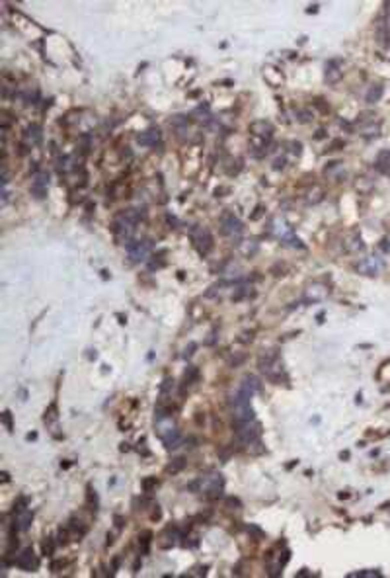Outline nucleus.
<instances>
[{
  "instance_id": "obj_1",
  "label": "nucleus",
  "mask_w": 390,
  "mask_h": 578,
  "mask_svg": "<svg viewBox=\"0 0 390 578\" xmlns=\"http://www.w3.org/2000/svg\"><path fill=\"white\" fill-rule=\"evenodd\" d=\"M258 365H260V369L266 373V377L269 379L271 383L281 385V381H287L283 363H281L279 354H277L275 350H267L266 354H262L260 359H258Z\"/></svg>"
},
{
  "instance_id": "obj_2",
  "label": "nucleus",
  "mask_w": 390,
  "mask_h": 578,
  "mask_svg": "<svg viewBox=\"0 0 390 578\" xmlns=\"http://www.w3.org/2000/svg\"><path fill=\"white\" fill-rule=\"evenodd\" d=\"M223 486H225L223 475L211 473V475H205V477L197 478L195 482H191V484H189V490H199V492H205L207 496L215 498V496H221Z\"/></svg>"
},
{
  "instance_id": "obj_3",
  "label": "nucleus",
  "mask_w": 390,
  "mask_h": 578,
  "mask_svg": "<svg viewBox=\"0 0 390 578\" xmlns=\"http://www.w3.org/2000/svg\"><path fill=\"white\" fill-rule=\"evenodd\" d=\"M262 436V426L252 420V422H236V438L246 445H254L260 441Z\"/></svg>"
},
{
  "instance_id": "obj_4",
  "label": "nucleus",
  "mask_w": 390,
  "mask_h": 578,
  "mask_svg": "<svg viewBox=\"0 0 390 578\" xmlns=\"http://www.w3.org/2000/svg\"><path fill=\"white\" fill-rule=\"evenodd\" d=\"M269 233H271L275 239H279L281 242H285V244H291V246H299V248H305V246H303V242H301V239H297V237L293 235L291 227H289V225L283 219H275V221H273V223L269 225Z\"/></svg>"
},
{
  "instance_id": "obj_5",
  "label": "nucleus",
  "mask_w": 390,
  "mask_h": 578,
  "mask_svg": "<svg viewBox=\"0 0 390 578\" xmlns=\"http://www.w3.org/2000/svg\"><path fill=\"white\" fill-rule=\"evenodd\" d=\"M221 231L223 235L232 240H238L244 233V225L238 217H234V213H225L221 219Z\"/></svg>"
},
{
  "instance_id": "obj_6",
  "label": "nucleus",
  "mask_w": 390,
  "mask_h": 578,
  "mask_svg": "<svg viewBox=\"0 0 390 578\" xmlns=\"http://www.w3.org/2000/svg\"><path fill=\"white\" fill-rule=\"evenodd\" d=\"M191 240L195 244V248L199 250L201 256H207L213 248V237L209 233V229H203V227H193L191 229Z\"/></svg>"
},
{
  "instance_id": "obj_7",
  "label": "nucleus",
  "mask_w": 390,
  "mask_h": 578,
  "mask_svg": "<svg viewBox=\"0 0 390 578\" xmlns=\"http://www.w3.org/2000/svg\"><path fill=\"white\" fill-rule=\"evenodd\" d=\"M125 248H127V254H129L131 262H144L152 250V244H150V240H131L125 244Z\"/></svg>"
},
{
  "instance_id": "obj_8",
  "label": "nucleus",
  "mask_w": 390,
  "mask_h": 578,
  "mask_svg": "<svg viewBox=\"0 0 390 578\" xmlns=\"http://www.w3.org/2000/svg\"><path fill=\"white\" fill-rule=\"evenodd\" d=\"M16 566L21 568V570H25V572H35V570L39 568V560H37V557H35V553H33L31 547L23 549L20 555H18Z\"/></svg>"
},
{
  "instance_id": "obj_9",
  "label": "nucleus",
  "mask_w": 390,
  "mask_h": 578,
  "mask_svg": "<svg viewBox=\"0 0 390 578\" xmlns=\"http://www.w3.org/2000/svg\"><path fill=\"white\" fill-rule=\"evenodd\" d=\"M47 188H49V174L45 170H37L33 174V182H31V196L43 200L47 196Z\"/></svg>"
},
{
  "instance_id": "obj_10",
  "label": "nucleus",
  "mask_w": 390,
  "mask_h": 578,
  "mask_svg": "<svg viewBox=\"0 0 390 578\" xmlns=\"http://www.w3.org/2000/svg\"><path fill=\"white\" fill-rule=\"evenodd\" d=\"M383 270V260L379 256H367L357 264V272H361L363 276H377Z\"/></svg>"
},
{
  "instance_id": "obj_11",
  "label": "nucleus",
  "mask_w": 390,
  "mask_h": 578,
  "mask_svg": "<svg viewBox=\"0 0 390 578\" xmlns=\"http://www.w3.org/2000/svg\"><path fill=\"white\" fill-rule=\"evenodd\" d=\"M342 75H344V71H342V61H340V59L328 61V65H326V75H324L326 82H330V84H336L338 80L342 79Z\"/></svg>"
},
{
  "instance_id": "obj_12",
  "label": "nucleus",
  "mask_w": 390,
  "mask_h": 578,
  "mask_svg": "<svg viewBox=\"0 0 390 578\" xmlns=\"http://www.w3.org/2000/svg\"><path fill=\"white\" fill-rule=\"evenodd\" d=\"M31 521H33V512H31V510H27V508L16 510V519H14V523L20 527L21 531L29 529V527H31Z\"/></svg>"
},
{
  "instance_id": "obj_13",
  "label": "nucleus",
  "mask_w": 390,
  "mask_h": 578,
  "mask_svg": "<svg viewBox=\"0 0 390 578\" xmlns=\"http://www.w3.org/2000/svg\"><path fill=\"white\" fill-rule=\"evenodd\" d=\"M158 141H160V131L158 129H146L137 137V143L143 145V147H154Z\"/></svg>"
},
{
  "instance_id": "obj_14",
  "label": "nucleus",
  "mask_w": 390,
  "mask_h": 578,
  "mask_svg": "<svg viewBox=\"0 0 390 578\" xmlns=\"http://www.w3.org/2000/svg\"><path fill=\"white\" fill-rule=\"evenodd\" d=\"M23 141H25V145H29V147L39 145V143H41V127L35 125V123H31V125L25 129V133H23Z\"/></svg>"
},
{
  "instance_id": "obj_15",
  "label": "nucleus",
  "mask_w": 390,
  "mask_h": 578,
  "mask_svg": "<svg viewBox=\"0 0 390 578\" xmlns=\"http://www.w3.org/2000/svg\"><path fill=\"white\" fill-rule=\"evenodd\" d=\"M328 295V289H326V285H320V283H314V285H310L307 289V301H312V303H316V301H322L324 297Z\"/></svg>"
},
{
  "instance_id": "obj_16",
  "label": "nucleus",
  "mask_w": 390,
  "mask_h": 578,
  "mask_svg": "<svg viewBox=\"0 0 390 578\" xmlns=\"http://www.w3.org/2000/svg\"><path fill=\"white\" fill-rule=\"evenodd\" d=\"M172 430H176L172 416H162V418L156 420V434L160 436V439L164 438V436H168Z\"/></svg>"
},
{
  "instance_id": "obj_17",
  "label": "nucleus",
  "mask_w": 390,
  "mask_h": 578,
  "mask_svg": "<svg viewBox=\"0 0 390 578\" xmlns=\"http://www.w3.org/2000/svg\"><path fill=\"white\" fill-rule=\"evenodd\" d=\"M252 133L254 135H258V137H271V133H273V127L267 123V121H256L254 125H252Z\"/></svg>"
},
{
  "instance_id": "obj_18",
  "label": "nucleus",
  "mask_w": 390,
  "mask_h": 578,
  "mask_svg": "<svg viewBox=\"0 0 390 578\" xmlns=\"http://www.w3.org/2000/svg\"><path fill=\"white\" fill-rule=\"evenodd\" d=\"M377 170H381L383 174H390V151H383L377 157Z\"/></svg>"
},
{
  "instance_id": "obj_19",
  "label": "nucleus",
  "mask_w": 390,
  "mask_h": 578,
  "mask_svg": "<svg viewBox=\"0 0 390 578\" xmlns=\"http://www.w3.org/2000/svg\"><path fill=\"white\" fill-rule=\"evenodd\" d=\"M162 441H164L166 449H176V447H180V445H182V436H180V432H178V430H172L168 436H164V438H162Z\"/></svg>"
},
{
  "instance_id": "obj_20",
  "label": "nucleus",
  "mask_w": 390,
  "mask_h": 578,
  "mask_svg": "<svg viewBox=\"0 0 390 578\" xmlns=\"http://www.w3.org/2000/svg\"><path fill=\"white\" fill-rule=\"evenodd\" d=\"M363 248H365V244H363L361 237H357V235H353V237H351V239L346 242V250H348V252H353V254L361 252Z\"/></svg>"
},
{
  "instance_id": "obj_21",
  "label": "nucleus",
  "mask_w": 390,
  "mask_h": 578,
  "mask_svg": "<svg viewBox=\"0 0 390 578\" xmlns=\"http://www.w3.org/2000/svg\"><path fill=\"white\" fill-rule=\"evenodd\" d=\"M383 94H385V88H383L381 84H375V86H371V90L367 92L365 100L369 102V104H377V102L383 98Z\"/></svg>"
},
{
  "instance_id": "obj_22",
  "label": "nucleus",
  "mask_w": 390,
  "mask_h": 578,
  "mask_svg": "<svg viewBox=\"0 0 390 578\" xmlns=\"http://www.w3.org/2000/svg\"><path fill=\"white\" fill-rule=\"evenodd\" d=\"M240 387H244V389H246V391H250L252 395H256V393L260 391V381L254 377V375H246Z\"/></svg>"
},
{
  "instance_id": "obj_23",
  "label": "nucleus",
  "mask_w": 390,
  "mask_h": 578,
  "mask_svg": "<svg viewBox=\"0 0 390 578\" xmlns=\"http://www.w3.org/2000/svg\"><path fill=\"white\" fill-rule=\"evenodd\" d=\"M184 467H185V459L184 457H178V459H174V461H172V463L166 467V471H168V473H172V475H176V473H180Z\"/></svg>"
},
{
  "instance_id": "obj_24",
  "label": "nucleus",
  "mask_w": 390,
  "mask_h": 578,
  "mask_svg": "<svg viewBox=\"0 0 390 578\" xmlns=\"http://www.w3.org/2000/svg\"><path fill=\"white\" fill-rule=\"evenodd\" d=\"M197 375H199V371H197V367H193V365H189L187 369H185L184 373V381L185 385H191L193 381H197Z\"/></svg>"
},
{
  "instance_id": "obj_25",
  "label": "nucleus",
  "mask_w": 390,
  "mask_h": 578,
  "mask_svg": "<svg viewBox=\"0 0 390 578\" xmlns=\"http://www.w3.org/2000/svg\"><path fill=\"white\" fill-rule=\"evenodd\" d=\"M68 529H70V531H74L78 537H82L84 533H86V527L82 525V521H76V519H70V525H68Z\"/></svg>"
},
{
  "instance_id": "obj_26",
  "label": "nucleus",
  "mask_w": 390,
  "mask_h": 578,
  "mask_svg": "<svg viewBox=\"0 0 390 578\" xmlns=\"http://www.w3.org/2000/svg\"><path fill=\"white\" fill-rule=\"evenodd\" d=\"M379 129H381V123H371V125H365L361 129V133L367 135V137H373V135H379Z\"/></svg>"
},
{
  "instance_id": "obj_27",
  "label": "nucleus",
  "mask_w": 390,
  "mask_h": 578,
  "mask_svg": "<svg viewBox=\"0 0 390 578\" xmlns=\"http://www.w3.org/2000/svg\"><path fill=\"white\" fill-rule=\"evenodd\" d=\"M53 551H55V543H53V537H45V541H43V555L51 557V555H53Z\"/></svg>"
},
{
  "instance_id": "obj_28",
  "label": "nucleus",
  "mask_w": 390,
  "mask_h": 578,
  "mask_svg": "<svg viewBox=\"0 0 390 578\" xmlns=\"http://www.w3.org/2000/svg\"><path fill=\"white\" fill-rule=\"evenodd\" d=\"M141 486H143L144 492H150L154 486H158V480H156V477H150V478H144L143 482H141Z\"/></svg>"
},
{
  "instance_id": "obj_29",
  "label": "nucleus",
  "mask_w": 390,
  "mask_h": 578,
  "mask_svg": "<svg viewBox=\"0 0 390 578\" xmlns=\"http://www.w3.org/2000/svg\"><path fill=\"white\" fill-rule=\"evenodd\" d=\"M2 424L6 426L8 432H14V424H12V414H10V410H6V412L2 414Z\"/></svg>"
},
{
  "instance_id": "obj_30",
  "label": "nucleus",
  "mask_w": 390,
  "mask_h": 578,
  "mask_svg": "<svg viewBox=\"0 0 390 578\" xmlns=\"http://www.w3.org/2000/svg\"><path fill=\"white\" fill-rule=\"evenodd\" d=\"M150 537H152V533H150V531H144V533H143V539H141V543H143V551H144V553L148 551V543H150Z\"/></svg>"
},
{
  "instance_id": "obj_31",
  "label": "nucleus",
  "mask_w": 390,
  "mask_h": 578,
  "mask_svg": "<svg viewBox=\"0 0 390 578\" xmlns=\"http://www.w3.org/2000/svg\"><path fill=\"white\" fill-rule=\"evenodd\" d=\"M248 533H254L256 537H264L266 533L260 529V527H256V525H248Z\"/></svg>"
},
{
  "instance_id": "obj_32",
  "label": "nucleus",
  "mask_w": 390,
  "mask_h": 578,
  "mask_svg": "<svg viewBox=\"0 0 390 578\" xmlns=\"http://www.w3.org/2000/svg\"><path fill=\"white\" fill-rule=\"evenodd\" d=\"M170 389H174V381H172V379H166V381H164V385H162V387H160V391H162V395H164V393H168V391H170Z\"/></svg>"
},
{
  "instance_id": "obj_33",
  "label": "nucleus",
  "mask_w": 390,
  "mask_h": 578,
  "mask_svg": "<svg viewBox=\"0 0 390 578\" xmlns=\"http://www.w3.org/2000/svg\"><path fill=\"white\" fill-rule=\"evenodd\" d=\"M66 537H68V531H66V529H61V531H59V543H61V545H66Z\"/></svg>"
},
{
  "instance_id": "obj_34",
  "label": "nucleus",
  "mask_w": 390,
  "mask_h": 578,
  "mask_svg": "<svg viewBox=\"0 0 390 578\" xmlns=\"http://www.w3.org/2000/svg\"><path fill=\"white\" fill-rule=\"evenodd\" d=\"M226 504H228V506H236V508H240V500L232 498V496H230V498H226Z\"/></svg>"
},
{
  "instance_id": "obj_35",
  "label": "nucleus",
  "mask_w": 390,
  "mask_h": 578,
  "mask_svg": "<svg viewBox=\"0 0 390 578\" xmlns=\"http://www.w3.org/2000/svg\"><path fill=\"white\" fill-rule=\"evenodd\" d=\"M338 147H344V141H334L330 145V151H338Z\"/></svg>"
},
{
  "instance_id": "obj_36",
  "label": "nucleus",
  "mask_w": 390,
  "mask_h": 578,
  "mask_svg": "<svg viewBox=\"0 0 390 578\" xmlns=\"http://www.w3.org/2000/svg\"><path fill=\"white\" fill-rule=\"evenodd\" d=\"M193 350H195V344H189V348H185V358H189V356H193Z\"/></svg>"
},
{
  "instance_id": "obj_37",
  "label": "nucleus",
  "mask_w": 390,
  "mask_h": 578,
  "mask_svg": "<svg viewBox=\"0 0 390 578\" xmlns=\"http://www.w3.org/2000/svg\"><path fill=\"white\" fill-rule=\"evenodd\" d=\"M62 564H64L62 560H55V562L51 564V570H57V568H59V566H62Z\"/></svg>"
},
{
  "instance_id": "obj_38",
  "label": "nucleus",
  "mask_w": 390,
  "mask_h": 578,
  "mask_svg": "<svg viewBox=\"0 0 390 578\" xmlns=\"http://www.w3.org/2000/svg\"><path fill=\"white\" fill-rule=\"evenodd\" d=\"M115 521H117V527H123V518H119V516H115Z\"/></svg>"
},
{
  "instance_id": "obj_39",
  "label": "nucleus",
  "mask_w": 390,
  "mask_h": 578,
  "mask_svg": "<svg viewBox=\"0 0 390 578\" xmlns=\"http://www.w3.org/2000/svg\"><path fill=\"white\" fill-rule=\"evenodd\" d=\"M2 480L8 482V480H10V475H8V473H2Z\"/></svg>"
}]
</instances>
